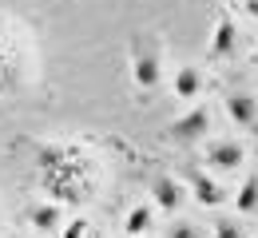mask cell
Returning a JSON list of instances; mask_svg holds the SVG:
<instances>
[{
	"mask_svg": "<svg viewBox=\"0 0 258 238\" xmlns=\"http://www.w3.org/2000/svg\"><path fill=\"white\" fill-rule=\"evenodd\" d=\"M187 183L195 187V199L203 206H219V203H226V191L215 183V179H207L203 171H195V167H187Z\"/></svg>",
	"mask_w": 258,
	"mask_h": 238,
	"instance_id": "3957f363",
	"label": "cell"
},
{
	"mask_svg": "<svg viewBox=\"0 0 258 238\" xmlns=\"http://www.w3.org/2000/svg\"><path fill=\"white\" fill-rule=\"evenodd\" d=\"M207 163H211L215 171H238V163H242V147L230 143V139H223V143H215V147L207 151Z\"/></svg>",
	"mask_w": 258,
	"mask_h": 238,
	"instance_id": "277c9868",
	"label": "cell"
},
{
	"mask_svg": "<svg viewBox=\"0 0 258 238\" xmlns=\"http://www.w3.org/2000/svg\"><path fill=\"white\" fill-rule=\"evenodd\" d=\"M40 163H44V167H48V163H60V151H56V147H44V151H40Z\"/></svg>",
	"mask_w": 258,
	"mask_h": 238,
	"instance_id": "9a60e30c",
	"label": "cell"
},
{
	"mask_svg": "<svg viewBox=\"0 0 258 238\" xmlns=\"http://www.w3.org/2000/svg\"><path fill=\"white\" fill-rule=\"evenodd\" d=\"M92 238H99V234H92Z\"/></svg>",
	"mask_w": 258,
	"mask_h": 238,
	"instance_id": "2e32d148",
	"label": "cell"
},
{
	"mask_svg": "<svg viewBox=\"0 0 258 238\" xmlns=\"http://www.w3.org/2000/svg\"><path fill=\"white\" fill-rule=\"evenodd\" d=\"M151 195H155V206L159 210H179L183 206V187L175 179H155L151 183Z\"/></svg>",
	"mask_w": 258,
	"mask_h": 238,
	"instance_id": "5b68a950",
	"label": "cell"
},
{
	"mask_svg": "<svg viewBox=\"0 0 258 238\" xmlns=\"http://www.w3.org/2000/svg\"><path fill=\"white\" fill-rule=\"evenodd\" d=\"M207 127H211V111H207V107H195L183 119H175V127H171L167 135L175 139V143H195V139L207 135Z\"/></svg>",
	"mask_w": 258,
	"mask_h": 238,
	"instance_id": "7a4b0ae2",
	"label": "cell"
},
{
	"mask_svg": "<svg viewBox=\"0 0 258 238\" xmlns=\"http://www.w3.org/2000/svg\"><path fill=\"white\" fill-rule=\"evenodd\" d=\"M131 75H135V84L143 88V92H151V88H159V56L151 52V48H139L135 44V52H131Z\"/></svg>",
	"mask_w": 258,
	"mask_h": 238,
	"instance_id": "6da1fadb",
	"label": "cell"
},
{
	"mask_svg": "<svg viewBox=\"0 0 258 238\" xmlns=\"http://www.w3.org/2000/svg\"><path fill=\"white\" fill-rule=\"evenodd\" d=\"M234 40H238V28L230 16H219L215 24V40H211V56H230L234 52Z\"/></svg>",
	"mask_w": 258,
	"mask_h": 238,
	"instance_id": "52a82bcc",
	"label": "cell"
},
{
	"mask_svg": "<svg viewBox=\"0 0 258 238\" xmlns=\"http://www.w3.org/2000/svg\"><path fill=\"white\" fill-rule=\"evenodd\" d=\"M28 218H32L36 230H56V226H60V206H52V203H48V206H36Z\"/></svg>",
	"mask_w": 258,
	"mask_h": 238,
	"instance_id": "9c48e42d",
	"label": "cell"
},
{
	"mask_svg": "<svg viewBox=\"0 0 258 238\" xmlns=\"http://www.w3.org/2000/svg\"><path fill=\"white\" fill-rule=\"evenodd\" d=\"M226 111H230V119H234L238 127H254V119H258V103L250 100L246 92L230 96V100H226Z\"/></svg>",
	"mask_w": 258,
	"mask_h": 238,
	"instance_id": "8992f818",
	"label": "cell"
},
{
	"mask_svg": "<svg viewBox=\"0 0 258 238\" xmlns=\"http://www.w3.org/2000/svg\"><path fill=\"white\" fill-rule=\"evenodd\" d=\"M238 210H242V214L258 210V179H246V183H242V191H238Z\"/></svg>",
	"mask_w": 258,
	"mask_h": 238,
	"instance_id": "8fae6325",
	"label": "cell"
},
{
	"mask_svg": "<svg viewBox=\"0 0 258 238\" xmlns=\"http://www.w3.org/2000/svg\"><path fill=\"white\" fill-rule=\"evenodd\" d=\"M64 238H88V222H84V218H72L68 230H64Z\"/></svg>",
	"mask_w": 258,
	"mask_h": 238,
	"instance_id": "4fadbf2b",
	"label": "cell"
},
{
	"mask_svg": "<svg viewBox=\"0 0 258 238\" xmlns=\"http://www.w3.org/2000/svg\"><path fill=\"white\" fill-rule=\"evenodd\" d=\"M147 226H151V210H147V206H135V210L127 214V222H123V230H127L131 238H139Z\"/></svg>",
	"mask_w": 258,
	"mask_h": 238,
	"instance_id": "30bf717a",
	"label": "cell"
},
{
	"mask_svg": "<svg viewBox=\"0 0 258 238\" xmlns=\"http://www.w3.org/2000/svg\"><path fill=\"white\" fill-rule=\"evenodd\" d=\"M203 92V75H199V68H183L179 75H175V96L179 100H195Z\"/></svg>",
	"mask_w": 258,
	"mask_h": 238,
	"instance_id": "ba28073f",
	"label": "cell"
},
{
	"mask_svg": "<svg viewBox=\"0 0 258 238\" xmlns=\"http://www.w3.org/2000/svg\"><path fill=\"white\" fill-rule=\"evenodd\" d=\"M167 238H199V230H195L191 222H179V226H171V230H167Z\"/></svg>",
	"mask_w": 258,
	"mask_h": 238,
	"instance_id": "5bb4252c",
	"label": "cell"
},
{
	"mask_svg": "<svg viewBox=\"0 0 258 238\" xmlns=\"http://www.w3.org/2000/svg\"><path fill=\"white\" fill-rule=\"evenodd\" d=\"M215 238H246L242 234V226H238V222H234V218H215Z\"/></svg>",
	"mask_w": 258,
	"mask_h": 238,
	"instance_id": "7c38bea8",
	"label": "cell"
}]
</instances>
